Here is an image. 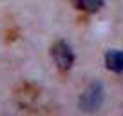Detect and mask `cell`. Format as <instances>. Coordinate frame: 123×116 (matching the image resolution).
I'll use <instances>...</instances> for the list:
<instances>
[{"mask_svg": "<svg viewBox=\"0 0 123 116\" xmlns=\"http://www.w3.org/2000/svg\"><path fill=\"white\" fill-rule=\"evenodd\" d=\"M51 58H53L54 65L58 67V71L67 73L74 64V53L69 47V44L63 40H56L51 47Z\"/></svg>", "mask_w": 123, "mask_h": 116, "instance_id": "cell-1", "label": "cell"}, {"mask_svg": "<svg viewBox=\"0 0 123 116\" xmlns=\"http://www.w3.org/2000/svg\"><path fill=\"white\" fill-rule=\"evenodd\" d=\"M103 102V89H101V84L98 82H92L85 87L83 94L80 96V107L83 109L85 112H92L96 111L98 107Z\"/></svg>", "mask_w": 123, "mask_h": 116, "instance_id": "cell-2", "label": "cell"}, {"mask_svg": "<svg viewBox=\"0 0 123 116\" xmlns=\"http://www.w3.org/2000/svg\"><path fill=\"white\" fill-rule=\"evenodd\" d=\"M36 98H38V87L35 84L25 82L16 87V100L22 107H31L36 102Z\"/></svg>", "mask_w": 123, "mask_h": 116, "instance_id": "cell-3", "label": "cell"}, {"mask_svg": "<svg viewBox=\"0 0 123 116\" xmlns=\"http://www.w3.org/2000/svg\"><path fill=\"white\" fill-rule=\"evenodd\" d=\"M105 65L112 73H123V51H109L105 54Z\"/></svg>", "mask_w": 123, "mask_h": 116, "instance_id": "cell-4", "label": "cell"}, {"mask_svg": "<svg viewBox=\"0 0 123 116\" xmlns=\"http://www.w3.org/2000/svg\"><path fill=\"white\" fill-rule=\"evenodd\" d=\"M73 4L78 11L92 15V13L100 11V7L103 6V0H73Z\"/></svg>", "mask_w": 123, "mask_h": 116, "instance_id": "cell-5", "label": "cell"}, {"mask_svg": "<svg viewBox=\"0 0 123 116\" xmlns=\"http://www.w3.org/2000/svg\"><path fill=\"white\" fill-rule=\"evenodd\" d=\"M16 38H18V24H16L15 20L7 18V22H6V26H4V40L7 44H13Z\"/></svg>", "mask_w": 123, "mask_h": 116, "instance_id": "cell-6", "label": "cell"}]
</instances>
